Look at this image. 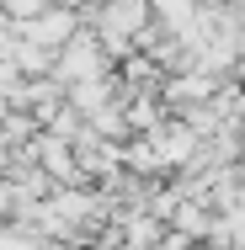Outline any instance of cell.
I'll use <instances>...</instances> for the list:
<instances>
[{
	"mask_svg": "<svg viewBox=\"0 0 245 250\" xmlns=\"http://www.w3.org/2000/svg\"><path fill=\"white\" fill-rule=\"evenodd\" d=\"M0 5H5V16H11V21H27V16H38L48 0H0Z\"/></svg>",
	"mask_w": 245,
	"mask_h": 250,
	"instance_id": "cell-9",
	"label": "cell"
},
{
	"mask_svg": "<svg viewBox=\"0 0 245 250\" xmlns=\"http://www.w3.org/2000/svg\"><path fill=\"white\" fill-rule=\"evenodd\" d=\"M38 165L48 170L53 181H80V165H75V154H69V144L64 139H38Z\"/></svg>",
	"mask_w": 245,
	"mask_h": 250,
	"instance_id": "cell-4",
	"label": "cell"
},
{
	"mask_svg": "<svg viewBox=\"0 0 245 250\" xmlns=\"http://www.w3.org/2000/svg\"><path fill=\"white\" fill-rule=\"evenodd\" d=\"M0 213H11V187H0Z\"/></svg>",
	"mask_w": 245,
	"mask_h": 250,
	"instance_id": "cell-11",
	"label": "cell"
},
{
	"mask_svg": "<svg viewBox=\"0 0 245 250\" xmlns=\"http://www.w3.org/2000/svg\"><path fill=\"white\" fill-rule=\"evenodd\" d=\"M75 27H80V16H75V11H69V5H43V11H38V16H27V21H22V38H32V43H43V48H64V43H69V38H75Z\"/></svg>",
	"mask_w": 245,
	"mask_h": 250,
	"instance_id": "cell-1",
	"label": "cell"
},
{
	"mask_svg": "<svg viewBox=\"0 0 245 250\" xmlns=\"http://www.w3.org/2000/svg\"><path fill=\"white\" fill-rule=\"evenodd\" d=\"M149 144L160 149L165 165H187V154L197 149V133H192V123H155L149 128Z\"/></svg>",
	"mask_w": 245,
	"mask_h": 250,
	"instance_id": "cell-3",
	"label": "cell"
},
{
	"mask_svg": "<svg viewBox=\"0 0 245 250\" xmlns=\"http://www.w3.org/2000/svg\"><path fill=\"white\" fill-rule=\"evenodd\" d=\"M101 69H107V53L96 48V38H80V32H75V38L59 48V59H53V75H59L64 85L80 80V75H101Z\"/></svg>",
	"mask_w": 245,
	"mask_h": 250,
	"instance_id": "cell-2",
	"label": "cell"
},
{
	"mask_svg": "<svg viewBox=\"0 0 245 250\" xmlns=\"http://www.w3.org/2000/svg\"><path fill=\"white\" fill-rule=\"evenodd\" d=\"M155 11H160V21H165L171 32H181V27L197 16V0H155Z\"/></svg>",
	"mask_w": 245,
	"mask_h": 250,
	"instance_id": "cell-7",
	"label": "cell"
},
{
	"mask_svg": "<svg viewBox=\"0 0 245 250\" xmlns=\"http://www.w3.org/2000/svg\"><path fill=\"white\" fill-rule=\"evenodd\" d=\"M69 101H75V112H101V106L112 101V80H107V69H101V75H80V80H69Z\"/></svg>",
	"mask_w": 245,
	"mask_h": 250,
	"instance_id": "cell-5",
	"label": "cell"
},
{
	"mask_svg": "<svg viewBox=\"0 0 245 250\" xmlns=\"http://www.w3.org/2000/svg\"><path fill=\"white\" fill-rule=\"evenodd\" d=\"M202 96H213V75H208V69L176 75V80L165 85V101H202Z\"/></svg>",
	"mask_w": 245,
	"mask_h": 250,
	"instance_id": "cell-6",
	"label": "cell"
},
{
	"mask_svg": "<svg viewBox=\"0 0 245 250\" xmlns=\"http://www.w3.org/2000/svg\"><path fill=\"white\" fill-rule=\"evenodd\" d=\"M160 229L155 224H144V218H128V240H155Z\"/></svg>",
	"mask_w": 245,
	"mask_h": 250,
	"instance_id": "cell-10",
	"label": "cell"
},
{
	"mask_svg": "<svg viewBox=\"0 0 245 250\" xmlns=\"http://www.w3.org/2000/svg\"><path fill=\"white\" fill-rule=\"evenodd\" d=\"M5 112H11V101H5V96H0V117H5Z\"/></svg>",
	"mask_w": 245,
	"mask_h": 250,
	"instance_id": "cell-12",
	"label": "cell"
},
{
	"mask_svg": "<svg viewBox=\"0 0 245 250\" xmlns=\"http://www.w3.org/2000/svg\"><path fill=\"white\" fill-rule=\"evenodd\" d=\"M123 160H128V165H134L139 176H155V170L165 165V160H160V149H155V144H134V149L123 154Z\"/></svg>",
	"mask_w": 245,
	"mask_h": 250,
	"instance_id": "cell-8",
	"label": "cell"
}]
</instances>
